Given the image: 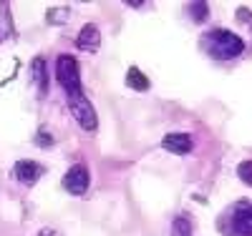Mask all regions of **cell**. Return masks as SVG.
<instances>
[{
  "mask_svg": "<svg viewBox=\"0 0 252 236\" xmlns=\"http://www.w3.org/2000/svg\"><path fill=\"white\" fill-rule=\"evenodd\" d=\"M76 46H78L81 51H96V48L101 46V33H98V28H96L94 23L83 26L81 33H78V38H76Z\"/></svg>",
  "mask_w": 252,
  "mask_h": 236,
  "instance_id": "7",
  "label": "cell"
},
{
  "mask_svg": "<svg viewBox=\"0 0 252 236\" xmlns=\"http://www.w3.org/2000/svg\"><path fill=\"white\" fill-rule=\"evenodd\" d=\"M189 13H192V18H197V20H204V15H207V3H192L189 5Z\"/></svg>",
  "mask_w": 252,
  "mask_h": 236,
  "instance_id": "14",
  "label": "cell"
},
{
  "mask_svg": "<svg viewBox=\"0 0 252 236\" xmlns=\"http://www.w3.org/2000/svg\"><path fill=\"white\" fill-rule=\"evenodd\" d=\"M35 141H38V146H40V148H48V146H53V138H48V136H46V131H40Z\"/></svg>",
  "mask_w": 252,
  "mask_h": 236,
  "instance_id": "15",
  "label": "cell"
},
{
  "mask_svg": "<svg viewBox=\"0 0 252 236\" xmlns=\"http://www.w3.org/2000/svg\"><path fill=\"white\" fill-rule=\"evenodd\" d=\"M56 78L61 83V88L66 91V96H81V73H78V63L73 55H61L56 60Z\"/></svg>",
  "mask_w": 252,
  "mask_h": 236,
  "instance_id": "2",
  "label": "cell"
},
{
  "mask_svg": "<svg viewBox=\"0 0 252 236\" xmlns=\"http://www.w3.org/2000/svg\"><path fill=\"white\" fill-rule=\"evenodd\" d=\"M232 226L240 236H252V204H245L235 211L232 216Z\"/></svg>",
  "mask_w": 252,
  "mask_h": 236,
  "instance_id": "8",
  "label": "cell"
},
{
  "mask_svg": "<svg viewBox=\"0 0 252 236\" xmlns=\"http://www.w3.org/2000/svg\"><path fill=\"white\" fill-rule=\"evenodd\" d=\"M89 184H91V179H89L86 166H73V168L68 171V174L63 176V188H66L68 194H76V196L86 194Z\"/></svg>",
  "mask_w": 252,
  "mask_h": 236,
  "instance_id": "4",
  "label": "cell"
},
{
  "mask_svg": "<svg viewBox=\"0 0 252 236\" xmlns=\"http://www.w3.org/2000/svg\"><path fill=\"white\" fill-rule=\"evenodd\" d=\"M161 146L166 148V151L184 156V154L192 151V146H194V143H192V136H187V133H169V136L161 141Z\"/></svg>",
  "mask_w": 252,
  "mask_h": 236,
  "instance_id": "6",
  "label": "cell"
},
{
  "mask_svg": "<svg viewBox=\"0 0 252 236\" xmlns=\"http://www.w3.org/2000/svg\"><path fill=\"white\" fill-rule=\"evenodd\" d=\"M237 176H240L245 184H250V186H252V161H242V163H240Z\"/></svg>",
  "mask_w": 252,
  "mask_h": 236,
  "instance_id": "13",
  "label": "cell"
},
{
  "mask_svg": "<svg viewBox=\"0 0 252 236\" xmlns=\"http://www.w3.org/2000/svg\"><path fill=\"white\" fill-rule=\"evenodd\" d=\"M31 73H33V80L38 85V93H46V83H48V78H46V60L35 58L31 63Z\"/></svg>",
  "mask_w": 252,
  "mask_h": 236,
  "instance_id": "9",
  "label": "cell"
},
{
  "mask_svg": "<svg viewBox=\"0 0 252 236\" xmlns=\"http://www.w3.org/2000/svg\"><path fill=\"white\" fill-rule=\"evenodd\" d=\"M169 236H192V224H189V219L187 216H177L172 221Z\"/></svg>",
  "mask_w": 252,
  "mask_h": 236,
  "instance_id": "11",
  "label": "cell"
},
{
  "mask_svg": "<svg viewBox=\"0 0 252 236\" xmlns=\"http://www.w3.org/2000/svg\"><path fill=\"white\" fill-rule=\"evenodd\" d=\"M13 174H15V179H18L20 184H28V186H31V184H35L40 176H43V166L35 163V161L23 158V161H18V163H15Z\"/></svg>",
  "mask_w": 252,
  "mask_h": 236,
  "instance_id": "5",
  "label": "cell"
},
{
  "mask_svg": "<svg viewBox=\"0 0 252 236\" xmlns=\"http://www.w3.org/2000/svg\"><path fill=\"white\" fill-rule=\"evenodd\" d=\"M66 18H68V8H53V10H48V23H53V26H61Z\"/></svg>",
  "mask_w": 252,
  "mask_h": 236,
  "instance_id": "12",
  "label": "cell"
},
{
  "mask_svg": "<svg viewBox=\"0 0 252 236\" xmlns=\"http://www.w3.org/2000/svg\"><path fill=\"white\" fill-rule=\"evenodd\" d=\"M202 43H204V51L217 58V60H229V58H237L242 51H245V43L237 33L232 30H224V28H215L202 35Z\"/></svg>",
  "mask_w": 252,
  "mask_h": 236,
  "instance_id": "1",
  "label": "cell"
},
{
  "mask_svg": "<svg viewBox=\"0 0 252 236\" xmlns=\"http://www.w3.org/2000/svg\"><path fill=\"white\" fill-rule=\"evenodd\" d=\"M68 108H71V116L76 118V123L83 128V131H96V126H98V118H96V111H94V105L86 96H71L68 98Z\"/></svg>",
  "mask_w": 252,
  "mask_h": 236,
  "instance_id": "3",
  "label": "cell"
},
{
  "mask_svg": "<svg viewBox=\"0 0 252 236\" xmlns=\"http://www.w3.org/2000/svg\"><path fill=\"white\" fill-rule=\"evenodd\" d=\"M126 80H129V85H131V88H136V91H146V88H149V78H146L136 66L129 68V73H126Z\"/></svg>",
  "mask_w": 252,
  "mask_h": 236,
  "instance_id": "10",
  "label": "cell"
}]
</instances>
